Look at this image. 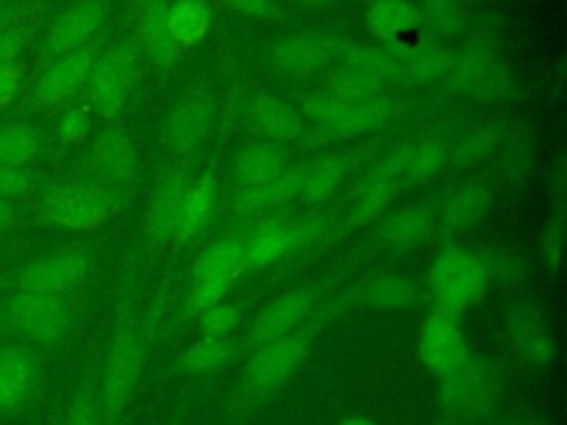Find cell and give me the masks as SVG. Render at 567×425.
Masks as SVG:
<instances>
[{
    "label": "cell",
    "mask_w": 567,
    "mask_h": 425,
    "mask_svg": "<svg viewBox=\"0 0 567 425\" xmlns=\"http://www.w3.org/2000/svg\"><path fill=\"white\" fill-rule=\"evenodd\" d=\"M492 279L487 255L465 243L443 246L427 268V290L434 308L456 317H463L485 299Z\"/></svg>",
    "instance_id": "cell-1"
},
{
    "label": "cell",
    "mask_w": 567,
    "mask_h": 425,
    "mask_svg": "<svg viewBox=\"0 0 567 425\" xmlns=\"http://www.w3.org/2000/svg\"><path fill=\"white\" fill-rule=\"evenodd\" d=\"M312 339L315 330L306 321L299 330L286 336L250 348L241 370L246 396L250 401H264L284 387L308 359Z\"/></svg>",
    "instance_id": "cell-2"
},
{
    "label": "cell",
    "mask_w": 567,
    "mask_h": 425,
    "mask_svg": "<svg viewBox=\"0 0 567 425\" xmlns=\"http://www.w3.org/2000/svg\"><path fill=\"white\" fill-rule=\"evenodd\" d=\"M144 365V339L133 323H120L102 363L97 405L104 425H115L126 410Z\"/></svg>",
    "instance_id": "cell-3"
},
{
    "label": "cell",
    "mask_w": 567,
    "mask_h": 425,
    "mask_svg": "<svg viewBox=\"0 0 567 425\" xmlns=\"http://www.w3.org/2000/svg\"><path fill=\"white\" fill-rule=\"evenodd\" d=\"M117 195L97 182L58 184L40 193V217L58 228L89 232L117 212Z\"/></svg>",
    "instance_id": "cell-4"
},
{
    "label": "cell",
    "mask_w": 567,
    "mask_h": 425,
    "mask_svg": "<svg viewBox=\"0 0 567 425\" xmlns=\"http://www.w3.org/2000/svg\"><path fill=\"white\" fill-rule=\"evenodd\" d=\"M501 392L494 365L483 356H472L458 372L439 381V412L445 425H474L489 414Z\"/></svg>",
    "instance_id": "cell-5"
},
{
    "label": "cell",
    "mask_w": 567,
    "mask_h": 425,
    "mask_svg": "<svg viewBox=\"0 0 567 425\" xmlns=\"http://www.w3.org/2000/svg\"><path fill=\"white\" fill-rule=\"evenodd\" d=\"M140 77V53L128 42H115L93 62L86 80V106L102 120H115L128 104Z\"/></svg>",
    "instance_id": "cell-6"
},
{
    "label": "cell",
    "mask_w": 567,
    "mask_h": 425,
    "mask_svg": "<svg viewBox=\"0 0 567 425\" xmlns=\"http://www.w3.org/2000/svg\"><path fill=\"white\" fill-rule=\"evenodd\" d=\"M2 319L29 345L53 348L73 323V305L69 297L13 290L2 303Z\"/></svg>",
    "instance_id": "cell-7"
},
{
    "label": "cell",
    "mask_w": 567,
    "mask_h": 425,
    "mask_svg": "<svg viewBox=\"0 0 567 425\" xmlns=\"http://www.w3.org/2000/svg\"><path fill=\"white\" fill-rule=\"evenodd\" d=\"M246 270L244 243L237 237H219L210 241L197 257L190 270L186 308L199 314L230 292L239 274Z\"/></svg>",
    "instance_id": "cell-8"
},
{
    "label": "cell",
    "mask_w": 567,
    "mask_h": 425,
    "mask_svg": "<svg viewBox=\"0 0 567 425\" xmlns=\"http://www.w3.org/2000/svg\"><path fill=\"white\" fill-rule=\"evenodd\" d=\"M392 106V100L385 95L350 104L328 97L323 93H315L303 102L301 113L326 137L350 139L381 128L390 120Z\"/></svg>",
    "instance_id": "cell-9"
},
{
    "label": "cell",
    "mask_w": 567,
    "mask_h": 425,
    "mask_svg": "<svg viewBox=\"0 0 567 425\" xmlns=\"http://www.w3.org/2000/svg\"><path fill=\"white\" fill-rule=\"evenodd\" d=\"M416 356L439 381L458 372L474 356L461 317L432 308L416 334Z\"/></svg>",
    "instance_id": "cell-10"
},
{
    "label": "cell",
    "mask_w": 567,
    "mask_h": 425,
    "mask_svg": "<svg viewBox=\"0 0 567 425\" xmlns=\"http://www.w3.org/2000/svg\"><path fill=\"white\" fill-rule=\"evenodd\" d=\"M507 348L534 370H547L558 356V336L549 314L534 301H516L503 317Z\"/></svg>",
    "instance_id": "cell-11"
},
{
    "label": "cell",
    "mask_w": 567,
    "mask_h": 425,
    "mask_svg": "<svg viewBox=\"0 0 567 425\" xmlns=\"http://www.w3.org/2000/svg\"><path fill=\"white\" fill-rule=\"evenodd\" d=\"M403 186V148H396L381 157L370 170L357 182L352 201L343 217L346 230L363 228L377 221L394 193Z\"/></svg>",
    "instance_id": "cell-12"
},
{
    "label": "cell",
    "mask_w": 567,
    "mask_h": 425,
    "mask_svg": "<svg viewBox=\"0 0 567 425\" xmlns=\"http://www.w3.org/2000/svg\"><path fill=\"white\" fill-rule=\"evenodd\" d=\"M109 11L106 0H78L66 7L47 29L40 46L42 62H53L62 55L82 51L91 44L104 24Z\"/></svg>",
    "instance_id": "cell-13"
},
{
    "label": "cell",
    "mask_w": 567,
    "mask_h": 425,
    "mask_svg": "<svg viewBox=\"0 0 567 425\" xmlns=\"http://www.w3.org/2000/svg\"><path fill=\"white\" fill-rule=\"evenodd\" d=\"M317 294L310 288H288L266 301L248 321L244 341L248 348L299 330L312 314Z\"/></svg>",
    "instance_id": "cell-14"
},
{
    "label": "cell",
    "mask_w": 567,
    "mask_h": 425,
    "mask_svg": "<svg viewBox=\"0 0 567 425\" xmlns=\"http://www.w3.org/2000/svg\"><path fill=\"white\" fill-rule=\"evenodd\" d=\"M447 77L461 93L476 100H503L514 91L507 64L501 62L489 46L478 42L456 55V64Z\"/></svg>",
    "instance_id": "cell-15"
},
{
    "label": "cell",
    "mask_w": 567,
    "mask_h": 425,
    "mask_svg": "<svg viewBox=\"0 0 567 425\" xmlns=\"http://www.w3.org/2000/svg\"><path fill=\"white\" fill-rule=\"evenodd\" d=\"M89 274V259L75 250H60L44 255L18 270L13 290L71 297Z\"/></svg>",
    "instance_id": "cell-16"
},
{
    "label": "cell",
    "mask_w": 567,
    "mask_h": 425,
    "mask_svg": "<svg viewBox=\"0 0 567 425\" xmlns=\"http://www.w3.org/2000/svg\"><path fill=\"white\" fill-rule=\"evenodd\" d=\"M341 42L328 31L303 29L277 40L270 60L279 73L310 75L323 71L341 53Z\"/></svg>",
    "instance_id": "cell-17"
},
{
    "label": "cell",
    "mask_w": 567,
    "mask_h": 425,
    "mask_svg": "<svg viewBox=\"0 0 567 425\" xmlns=\"http://www.w3.org/2000/svg\"><path fill=\"white\" fill-rule=\"evenodd\" d=\"M95 58V51L86 46L49 62L33 84V104L40 111H55L66 106L86 86Z\"/></svg>",
    "instance_id": "cell-18"
},
{
    "label": "cell",
    "mask_w": 567,
    "mask_h": 425,
    "mask_svg": "<svg viewBox=\"0 0 567 425\" xmlns=\"http://www.w3.org/2000/svg\"><path fill=\"white\" fill-rule=\"evenodd\" d=\"M42 379L40 356L24 343L0 348V416L22 412Z\"/></svg>",
    "instance_id": "cell-19"
},
{
    "label": "cell",
    "mask_w": 567,
    "mask_h": 425,
    "mask_svg": "<svg viewBox=\"0 0 567 425\" xmlns=\"http://www.w3.org/2000/svg\"><path fill=\"white\" fill-rule=\"evenodd\" d=\"M93 182L109 188H126L137 177V155L128 135L115 126L104 128L86 155Z\"/></svg>",
    "instance_id": "cell-20"
},
{
    "label": "cell",
    "mask_w": 567,
    "mask_h": 425,
    "mask_svg": "<svg viewBox=\"0 0 567 425\" xmlns=\"http://www.w3.org/2000/svg\"><path fill=\"white\" fill-rule=\"evenodd\" d=\"M388 53L399 66V77L414 84H430L452 73L456 53L443 42H410V38L388 44Z\"/></svg>",
    "instance_id": "cell-21"
},
{
    "label": "cell",
    "mask_w": 567,
    "mask_h": 425,
    "mask_svg": "<svg viewBox=\"0 0 567 425\" xmlns=\"http://www.w3.org/2000/svg\"><path fill=\"white\" fill-rule=\"evenodd\" d=\"M217 179L210 170L193 173L188 177L177 206L173 246L193 241L210 224L217 206Z\"/></svg>",
    "instance_id": "cell-22"
},
{
    "label": "cell",
    "mask_w": 567,
    "mask_h": 425,
    "mask_svg": "<svg viewBox=\"0 0 567 425\" xmlns=\"http://www.w3.org/2000/svg\"><path fill=\"white\" fill-rule=\"evenodd\" d=\"M352 294L361 305L381 312H394L414 308L421 301L423 290L416 279L403 272H374L359 281Z\"/></svg>",
    "instance_id": "cell-23"
},
{
    "label": "cell",
    "mask_w": 567,
    "mask_h": 425,
    "mask_svg": "<svg viewBox=\"0 0 567 425\" xmlns=\"http://www.w3.org/2000/svg\"><path fill=\"white\" fill-rule=\"evenodd\" d=\"M494 193L485 182L467 179L454 186L439 208V226L445 232H463L476 226L492 208Z\"/></svg>",
    "instance_id": "cell-24"
},
{
    "label": "cell",
    "mask_w": 567,
    "mask_h": 425,
    "mask_svg": "<svg viewBox=\"0 0 567 425\" xmlns=\"http://www.w3.org/2000/svg\"><path fill=\"white\" fill-rule=\"evenodd\" d=\"M434 228L436 221L430 210L421 206H405L379 217L377 237L390 250L410 252L425 246L432 239Z\"/></svg>",
    "instance_id": "cell-25"
},
{
    "label": "cell",
    "mask_w": 567,
    "mask_h": 425,
    "mask_svg": "<svg viewBox=\"0 0 567 425\" xmlns=\"http://www.w3.org/2000/svg\"><path fill=\"white\" fill-rule=\"evenodd\" d=\"M288 217L284 212H268L257 219L248 235L241 239L246 270H264L290 255V237H288Z\"/></svg>",
    "instance_id": "cell-26"
},
{
    "label": "cell",
    "mask_w": 567,
    "mask_h": 425,
    "mask_svg": "<svg viewBox=\"0 0 567 425\" xmlns=\"http://www.w3.org/2000/svg\"><path fill=\"white\" fill-rule=\"evenodd\" d=\"M193 173L188 170H173L168 173L153 190L148 210H146V239L153 246H166L173 243L175 232V219H177V206L182 190Z\"/></svg>",
    "instance_id": "cell-27"
},
{
    "label": "cell",
    "mask_w": 567,
    "mask_h": 425,
    "mask_svg": "<svg viewBox=\"0 0 567 425\" xmlns=\"http://www.w3.org/2000/svg\"><path fill=\"white\" fill-rule=\"evenodd\" d=\"M213 126V106L202 97L179 102L164 124V139L173 153H188L197 148Z\"/></svg>",
    "instance_id": "cell-28"
},
{
    "label": "cell",
    "mask_w": 567,
    "mask_h": 425,
    "mask_svg": "<svg viewBox=\"0 0 567 425\" xmlns=\"http://www.w3.org/2000/svg\"><path fill=\"white\" fill-rule=\"evenodd\" d=\"M250 122L264 139L275 144L292 142L303 133V115L290 102L272 93H261L252 102Z\"/></svg>",
    "instance_id": "cell-29"
},
{
    "label": "cell",
    "mask_w": 567,
    "mask_h": 425,
    "mask_svg": "<svg viewBox=\"0 0 567 425\" xmlns=\"http://www.w3.org/2000/svg\"><path fill=\"white\" fill-rule=\"evenodd\" d=\"M363 22L377 40L392 44L419 31V11L410 0H370Z\"/></svg>",
    "instance_id": "cell-30"
},
{
    "label": "cell",
    "mask_w": 567,
    "mask_h": 425,
    "mask_svg": "<svg viewBox=\"0 0 567 425\" xmlns=\"http://www.w3.org/2000/svg\"><path fill=\"white\" fill-rule=\"evenodd\" d=\"M213 27V9L206 0H175L164 11V29L177 49L199 44Z\"/></svg>",
    "instance_id": "cell-31"
},
{
    "label": "cell",
    "mask_w": 567,
    "mask_h": 425,
    "mask_svg": "<svg viewBox=\"0 0 567 425\" xmlns=\"http://www.w3.org/2000/svg\"><path fill=\"white\" fill-rule=\"evenodd\" d=\"M284 168V151L268 139L246 144L233 159V177L241 188L261 186L275 179Z\"/></svg>",
    "instance_id": "cell-32"
},
{
    "label": "cell",
    "mask_w": 567,
    "mask_h": 425,
    "mask_svg": "<svg viewBox=\"0 0 567 425\" xmlns=\"http://www.w3.org/2000/svg\"><path fill=\"white\" fill-rule=\"evenodd\" d=\"M303 182V164L284 168L275 179L255 186V188H239L235 208L237 210H270L275 206H284L299 199Z\"/></svg>",
    "instance_id": "cell-33"
},
{
    "label": "cell",
    "mask_w": 567,
    "mask_h": 425,
    "mask_svg": "<svg viewBox=\"0 0 567 425\" xmlns=\"http://www.w3.org/2000/svg\"><path fill=\"white\" fill-rule=\"evenodd\" d=\"M350 170V159L346 155H323L312 164H303V182L299 199L303 206H319L332 197L341 179Z\"/></svg>",
    "instance_id": "cell-34"
},
{
    "label": "cell",
    "mask_w": 567,
    "mask_h": 425,
    "mask_svg": "<svg viewBox=\"0 0 567 425\" xmlns=\"http://www.w3.org/2000/svg\"><path fill=\"white\" fill-rule=\"evenodd\" d=\"M383 86H385L383 77H379L370 71H363L359 66L343 64L341 69L330 71L326 75L319 93L334 97L339 102L359 104V102H368V100L383 95Z\"/></svg>",
    "instance_id": "cell-35"
},
{
    "label": "cell",
    "mask_w": 567,
    "mask_h": 425,
    "mask_svg": "<svg viewBox=\"0 0 567 425\" xmlns=\"http://www.w3.org/2000/svg\"><path fill=\"white\" fill-rule=\"evenodd\" d=\"M42 153V135L24 122L0 124V164L27 168Z\"/></svg>",
    "instance_id": "cell-36"
},
{
    "label": "cell",
    "mask_w": 567,
    "mask_h": 425,
    "mask_svg": "<svg viewBox=\"0 0 567 425\" xmlns=\"http://www.w3.org/2000/svg\"><path fill=\"white\" fill-rule=\"evenodd\" d=\"M233 352L235 348L228 339L202 336L182 352L179 365L190 376H208L224 370L233 359Z\"/></svg>",
    "instance_id": "cell-37"
},
{
    "label": "cell",
    "mask_w": 567,
    "mask_h": 425,
    "mask_svg": "<svg viewBox=\"0 0 567 425\" xmlns=\"http://www.w3.org/2000/svg\"><path fill=\"white\" fill-rule=\"evenodd\" d=\"M416 11L419 29L434 42L454 40L463 29V13L454 0H421Z\"/></svg>",
    "instance_id": "cell-38"
},
{
    "label": "cell",
    "mask_w": 567,
    "mask_h": 425,
    "mask_svg": "<svg viewBox=\"0 0 567 425\" xmlns=\"http://www.w3.org/2000/svg\"><path fill=\"white\" fill-rule=\"evenodd\" d=\"M447 162V148L441 142H421L403 148V186L432 179Z\"/></svg>",
    "instance_id": "cell-39"
},
{
    "label": "cell",
    "mask_w": 567,
    "mask_h": 425,
    "mask_svg": "<svg viewBox=\"0 0 567 425\" xmlns=\"http://www.w3.org/2000/svg\"><path fill=\"white\" fill-rule=\"evenodd\" d=\"M164 11L166 7L153 4V7H146L144 13L140 15V38L144 42V49L159 64L171 62L177 53V46L171 42L164 29Z\"/></svg>",
    "instance_id": "cell-40"
},
{
    "label": "cell",
    "mask_w": 567,
    "mask_h": 425,
    "mask_svg": "<svg viewBox=\"0 0 567 425\" xmlns=\"http://www.w3.org/2000/svg\"><path fill=\"white\" fill-rule=\"evenodd\" d=\"M565 255V210H549L538 232V259L547 274L563 270Z\"/></svg>",
    "instance_id": "cell-41"
},
{
    "label": "cell",
    "mask_w": 567,
    "mask_h": 425,
    "mask_svg": "<svg viewBox=\"0 0 567 425\" xmlns=\"http://www.w3.org/2000/svg\"><path fill=\"white\" fill-rule=\"evenodd\" d=\"M330 232L328 219L317 210H306L295 217H288V237H290V250H306L323 241V237Z\"/></svg>",
    "instance_id": "cell-42"
},
{
    "label": "cell",
    "mask_w": 567,
    "mask_h": 425,
    "mask_svg": "<svg viewBox=\"0 0 567 425\" xmlns=\"http://www.w3.org/2000/svg\"><path fill=\"white\" fill-rule=\"evenodd\" d=\"M241 323V310L233 301H217L199 312V330L204 336L228 339Z\"/></svg>",
    "instance_id": "cell-43"
},
{
    "label": "cell",
    "mask_w": 567,
    "mask_h": 425,
    "mask_svg": "<svg viewBox=\"0 0 567 425\" xmlns=\"http://www.w3.org/2000/svg\"><path fill=\"white\" fill-rule=\"evenodd\" d=\"M91 124H93V113L86 104L69 106L58 120V131H55L58 139L64 146H80L89 139Z\"/></svg>",
    "instance_id": "cell-44"
},
{
    "label": "cell",
    "mask_w": 567,
    "mask_h": 425,
    "mask_svg": "<svg viewBox=\"0 0 567 425\" xmlns=\"http://www.w3.org/2000/svg\"><path fill=\"white\" fill-rule=\"evenodd\" d=\"M496 137L498 135L494 128H474L456 142L454 151L447 153V157H452L458 164L481 162L496 146Z\"/></svg>",
    "instance_id": "cell-45"
},
{
    "label": "cell",
    "mask_w": 567,
    "mask_h": 425,
    "mask_svg": "<svg viewBox=\"0 0 567 425\" xmlns=\"http://www.w3.org/2000/svg\"><path fill=\"white\" fill-rule=\"evenodd\" d=\"M64 425H104L95 390L91 385H80L69 403Z\"/></svg>",
    "instance_id": "cell-46"
},
{
    "label": "cell",
    "mask_w": 567,
    "mask_h": 425,
    "mask_svg": "<svg viewBox=\"0 0 567 425\" xmlns=\"http://www.w3.org/2000/svg\"><path fill=\"white\" fill-rule=\"evenodd\" d=\"M35 193L33 173L27 168H16L0 164V197L9 201L29 199Z\"/></svg>",
    "instance_id": "cell-47"
},
{
    "label": "cell",
    "mask_w": 567,
    "mask_h": 425,
    "mask_svg": "<svg viewBox=\"0 0 567 425\" xmlns=\"http://www.w3.org/2000/svg\"><path fill=\"white\" fill-rule=\"evenodd\" d=\"M24 71L18 60L0 62V111L9 108L22 91Z\"/></svg>",
    "instance_id": "cell-48"
},
{
    "label": "cell",
    "mask_w": 567,
    "mask_h": 425,
    "mask_svg": "<svg viewBox=\"0 0 567 425\" xmlns=\"http://www.w3.org/2000/svg\"><path fill=\"white\" fill-rule=\"evenodd\" d=\"M549 210H567V166L565 157L558 155L547 170Z\"/></svg>",
    "instance_id": "cell-49"
},
{
    "label": "cell",
    "mask_w": 567,
    "mask_h": 425,
    "mask_svg": "<svg viewBox=\"0 0 567 425\" xmlns=\"http://www.w3.org/2000/svg\"><path fill=\"white\" fill-rule=\"evenodd\" d=\"M31 29L24 24H4L0 29V62H11L27 46Z\"/></svg>",
    "instance_id": "cell-50"
},
{
    "label": "cell",
    "mask_w": 567,
    "mask_h": 425,
    "mask_svg": "<svg viewBox=\"0 0 567 425\" xmlns=\"http://www.w3.org/2000/svg\"><path fill=\"white\" fill-rule=\"evenodd\" d=\"M489 259L492 277H498L507 286H516L525 277V261H520L516 255H498L496 259Z\"/></svg>",
    "instance_id": "cell-51"
},
{
    "label": "cell",
    "mask_w": 567,
    "mask_h": 425,
    "mask_svg": "<svg viewBox=\"0 0 567 425\" xmlns=\"http://www.w3.org/2000/svg\"><path fill=\"white\" fill-rule=\"evenodd\" d=\"M228 7L244 15L252 18H270L275 13V2L272 0H226Z\"/></svg>",
    "instance_id": "cell-52"
},
{
    "label": "cell",
    "mask_w": 567,
    "mask_h": 425,
    "mask_svg": "<svg viewBox=\"0 0 567 425\" xmlns=\"http://www.w3.org/2000/svg\"><path fill=\"white\" fill-rule=\"evenodd\" d=\"M494 425H551V423L538 412H516L498 418Z\"/></svg>",
    "instance_id": "cell-53"
},
{
    "label": "cell",
    "mask_w": 567,
    "mask_h": 425,
    "mask_svg": "<svg viewBox=\"0 0 567 425\" xmlns=\"http://www.w3.org/2000/svg\"><path fill=\"white\" fill-rule=\"evenodd\" d=\"M18 221H20L18 208H16L9 199H2V197H0V235L16 230Z\"/></svg>",
    "instance_id": "cell-54"
},
{
    "label": "cell",
    "mask_w": 567,
    "mask_h": 425,
    "mask_svg": "<svg viewBox=\"0 0 567 425\" xmlns=\"http://www.w3.org/2000/svg\"><path fill=\"white\" fill-rule=\"evenodd\" d=\"M334 425H379L377 421L368 418V416H361V414H352V416H346L341 421H337Z\"/></svg>",
    "instance_id": "cell-55"
},
{
    "label": "cell",
    "mask_w": 567,
    "mask_h": 425,
    "mask_svg": "<svg viewBox=\"0 0 567 425\" xmlns=\"http://www.w3.org/2000/svg\"><path fill=\"white\" fill-rule=\"evenodd\" d=\"M292 2H297L301 7H321V4H328L332 0H292Z\"/></svg>",
    "instance_id": "cell-56"
},
{
    "label": "cell",
    "mask_w": 567,
    "mask_h": 425,
    "mask_svg": "<svg viewBox=\"0 0 567 425\" xmlns=\"http://www.w3.org/2000/svg\"><path fill=\"white\" fill-rule=\"evenodd\" d=\"M4 24H9V20H4V18H2V13H0V29H2Z\"/></svg>",
    "instance_id": "cell-57"
},
{
    "label": "cell",
    "mask_w": 567,
    "mask_h": 425,
    "mask_svg": "<svg viewBox=\"0 0 567 425\" xmlns=\"http://www.w3.org/2000/svg\"><path fill=\"white\" fill-rule=\"evenodd\" d=\"M454 2L458 4V2H481V0H454Z\"/></svg>",
    "instance_id": "cell-58"
},
{
    "label": "cell",
    "mask_w": 567,
    "mask_h": 425,
    "mask_svg": "<svg viewBox=\"0 0 567 425\" xmlns=\"http://www.w3.org/2000/svg\"><path fill=\"white\" fill-rule=\"evenodd\" d=\"M51 425H64V423H62V421H53Z\"/></svg>",
    "instance_id": "cell-59"
},
{
    "label": "cell",
    "mask_w": 567,
    "mask_h": 425,
    "mask_svg": "<svg viewBox=\"0 0 567 425\" xmlns=\"http://www.w3.org/2000/svg\"><path fill=\"white\" fill-rule=\"evenodd\" d=\"M2 4H4V0H0V9H2Z\"/></svg>",
    "instance_id": "cell-60"
}]
</instances>
